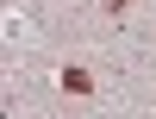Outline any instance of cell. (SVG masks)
Listing matches in <instances>:
<instances>
[{
    "mask_svg": "<svg viewBox=\"0 0 156 119\" xmlns=\"http://www.w3.org/2000/svg\"><path fill=\"white\" fill-rule=\"evenodd\" d=\"M62 88H69V94H94V75L87 69H62Z\"/></svg>",
    "mask_w": 156,
    "mask_h": 119,
    "instance_id": "cell-1",
    "label": "cell"
},
{
    "mask_svg": "<svg viewBox=\"0 0 156 119\" xmlns=\"http://www.w3.org/2000/svg\"><path fill=\"white\" fill-rule=\"evenodd\" d=\"M106 13H112V19H119V13H131V0H106Z\"/></svg>",
    "mask_w": 156,
    "mask_h": 119,
    "instance_id": "cell-2",
    "label": "cell"
}]
</instances>
